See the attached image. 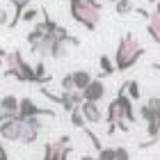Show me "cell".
I'll use <instances>...</instances> for the list:
<instances>
[{"mask_svg":"<svg viewBox=\"0 0 160 160\" xmlns=\"http://www.w3.org/2000/svg\"><path fill=\"white\" fill-rule=\"evenodd\" d=\"M147 32H149V37L160 46V2H156V9L151 12V16H149Z\"/></svg>","mask_w":160,"mask_h":160,"instance_id":"cell-13","label":"cell"},{"mask_svg":"<svg viewBox=\"0 0 160 160\" xmlns=\"http://www.w3.org/2000/svg\"><path fill=\"white\" fill-rule=\"evenodd\" d=\"M126 94L133 101H137L142 96V92H140V85H137V80H126Z\"/></svg>","mask_w":160,"mask_h":160,"instance_id":"cell-19","label":"cell"},{"mask_svg":"<svg viewBox=\"0 0 160 160\" xmlns=\"http://www.w3.org/2000/svg\"><path fill=\"white\" fill-rule=\"evenodd\" d=\"M12 7H14V18L9 21V28H16L21 23V18H23V12L30 7V0H9Z\"/></svg>","mask_w":160,"mask_h":160,"instance_id":"cell-14","label":"cell"},{"mask_svg":"<svg viewBox=\"0 0 160 160\" xmlns=\"http://www.w3.org/2000/svg\"><path fill=\"white\" fill-rule=\"evenodd\" d=\"M114 12H117L119 16H126V14L135 12V7H133V0H119V2L114 5Z\"/></svg>","mask_w":160,"mask_h":160,"instance_id":"cell-18","label":"cell"},{"mask_svg":"<svg viewBox=\"0 0 160 160\" xmlns=\"http://www.w3.org/2000/svg\"><path fill=\"white\" fill-rule=\"evenodd\" d=\"M60 87H62V92H76V82H73V73H67L62 78V82H60Z\"/></svg>","mask_w":160,"mask_h":160,"instance_id":"cell-22","label":"cell"},{"mask_svg":"<svg viewBox=\"0 0 160 160\" xmlns=\"http://www.w3.org/2000/svg\"><path fill=\"white\" fill-rule=\"evenodd\" d=\"M153 69H156V71H160V62H156V64H153Z\"/></svg>","mask_w":160,"mask_h":160,"instance_id":"cell-26","label":"cell"},{"mask_svg":"<svg viewBox=\"0 0 160 160\" xmlns=\"http://www.w3.org/2000/svg\"><path fill=\"white\" fill-rule=\"evenodd\" d=\"M87 119L82 117V112H80V108H76L73 112H71V123H73L76 128H80V130H85L87 128V123H85Z\"/></svg>","mask_w":160,"mask_h":160,"instance_id":"cell-20","label":"cell"},{"mask_svg":"<svg viewBox=\"0 0 160 160\" xmlns=\"http://www.w3.org/2000/svg\"><path fill=\"white\" fill-rule=\"evenodd\" d=\"M80 160H98V158H94V156H82Z\"/></svg>","mask_w":160,"mask_h":160,"instance_id":"cell-25","label":"cell"},{"mask_svg":"<svg viewBox=\"0 0 160 160\" xmlns=\"http://www.w3.org/2000/svg\"><path fill=\"white\" fill-rule=\"evenodd\" d=\"M103 2H114V5H117V2H119V0H103Z\"/></svg>","mask_w":160,"mask_h":160,"instance_id":"cell-27","label":"cell"},{"mask_svg":"<svg viewBox=\"0 0 160 160\" xmlns=\"http://www.w3.org/2000/svg\"><path fill=\"white\" fill-rule=\"evenodd\" d=\"M37 16H39V12L34 9V7H28V9L23 12V18H21V21H25V23H34Z\"/></svg>","mask_w":160,"mask_h":160,"instance_id":"cell-23","label":"cell"},{"mask_svg":"<svg viewBox=\"0 0 160 160\" xmlns=\"http://www.w3.org/2000/svg\"><path fill=\"white\" fill-rule=\"evenodd\" d=\"M98 67H101V73H103V76H112L114 71H117V64H114L108 55H101L98 57Z\"/></svg>","mask_w":160,"mask_h":160,"instance_id":"cell-16","label":"cell"},{"mask_svg":"<svg viewBox=\"0 0 160 160\" xmlns=\"http://www.w3.org/2000/svg\"><path fill=\"white\" fill-rule=\"evenodd\" d=\"M21 126H23V119L21 117H0L2 140L5 142H21Z\"/></svg>","mask_w":160,"mask_h":160,"instance_id":"cell-6","label":"cell"},{"mask_svg":"<svg viewBox=\"0 0 160 160\" xmlns=\"http://www.w3.org/2000/svg\"><path fill=\"white\" fill-rule=\"evenodd\" d=\"M21 110V98H16L14 94H5L2 103H0V117H18Z\"/></svg>","mask_w":160,"mask_h":160,"instance_id":"cell-10","label":"cell"},{"mask_svg":"<svg viewBox=\"0 0 160 160\" xmlns=\"http://www.w3.org/2000/svg\"><path fill=\"white\" fill-rule=\"evenodd\" d=\"M41 94L46 96L48 101H53V103H60L62 105V110L64 112H73L76 108H80V103L85 101V96H82V92H62V94H53L50 89H46V87H41Z\"/></svg>","mask_w":160,"mask_h":160,"instance_id":"cell-4","label":"cell"},{"mask_svg":"<svg viewBox=\"0 0 160 160\" xmlns=\"http://www.w3.org/2000/svg\"><path fill=\"white\" fill-rule=\"evenodd\" d=\"M105 85H103V80H98V78H94L89 85H87V89L82 92V96L85 101H92V103H98V101H103L105 98Z\"/></svg>","mask_w":160,"mask_h":160,"instance_id":"cell-9","label":"cell"},{"mask_svg":"<svg viewBox=\"0 0 160 160\" xmlns=\"http://www.w3.org/2000/svg\"><path fill=\"white\" fill-rule=\"evenodd\" d=\"M144 55V46L133 32H126L117 43V53H114V64H117V71H128L133 69L137 60Z\"/></svg>","mask_w":160,"mask_h":160,"instance_id":"cell-1","label":"cell"},{"mask_svg":"<svg viewBox=\"0 0 160 160\" xmlns=\"http://www.w3.org/2000/svg\"><path fill=\"white\" fill-rule=\"evenodd\" d=\"M21 119H32V117H55L53 108H39L30 96L21 98V110H18Z\"/></svg>","mask_w":160,"mask_h":160,"instance_id":"cell-8","label":"cell"},{"mask_svg":"<svg viewBox=\"0 0 160 160\" xmlns=\"http://www.w3.org/2000/svg\"><path fill=\"white\" fill-rule=\"evenodd\" d=\"M80 112L87 119V123H101V119H103V112H101L98 103H92V101H82L80 103Z\"/></svg>","mask_w":160,"mask_h":160,"instance_id":"cell-11","label":"cell"},{"mask_svg":"<svg viewBox=\"0 0 160 160\" xmlns=\"http://www.w3.org/2000/svg\"><path fill=\"white\" fill-rule=\"evenodd\" d=\"M98 160H117V149H112V147H103L98 151Z\"/></svg>","mask_w":160,"mask_h":160,"instance_id":"cell-21","label":"cell"},{"mask_svg":"<svg viewBox=\"0 0 160 160\" xmlns=\"http://www.w3.org/2000/svg\"><path fill=\"white\" fill-rule=\"evenodd\" d=\"M2 57H5V78H14L18 80V82H34L37 85V73H34V67L30 62L23 57L21 50H9V53H5L2 50Z\"/></svg>","mask_w":160,"mask_h":160,"instance_id":"cell-3","label":"cell"},{"mask_svg":"<svg viewBox=\"0 0 160 160\" xmlns=\"http://www.w3.org/2000/svg\"><path fill=\"white\" fill-rule=\"evenodd\" d=\"M43 128L41 117H32V119H23V126H21V144L30 147L39 140V133Z\"/></svg>","mask_w":160,"mask_h":160,"instance_id":"cell-7","label":"cell"},{"mask_svg":"<svg viewBox=\"0 0 160 160\" xmlns=\"http://www.w3.org/2000/svg\"><path fill=\"white\" fill-rule=\"evenodd\" d=\"M92 73L87 69H78V71H73V82H76V89L78 92H85L87 89V85L92 82Z\"/></svg>","mask_w":160,"mask_h":160,"instance_id":"cell-15","label":"cell"},{"mask_svg":"<svg viewBox=\"0 0 160 160\" xmlns=\"http://www.w3.org/2000/svg\"><path fill=\"white\" fill-rule=\"evenodd\" d=\"M69 12H71V18L89 32H94L101 23V2L98 0H69Z\"/></svg>","mask_w":160,"mask_h":160,"instance_id":"cell-2","label":"cell"},{"mask_svg":"<svg viewBox=\"0 0 160 160\" xmlns=\"http://www.w3.org/2000/svg\"><path fill=\"white\" fill-rule=\"evenodd\" d=\"M46 37H48V30H46V25H43V21H41V23H37L30 32H28V43H30V50H32V53L41 46V41L46 39Z\"/></svg>","mask_w":160,"mask_h":160,"instance_id":"cell-12","label":"cell"},{"mask_svg":"<svg viewBox=\"0 0 160 160\" xmlns=\"http://www.w3.org/2000/svg\"><path fill=\"white\" fill-rule=\"evenodd\" d=\"M34 73H37V85H46V82H50V73L46 71V64H43V60L34 64Z\"/></svg>","mask_w":160,"mask_h":160,"instance_id":"cell-17","label":"cell"},{"mask_svg":"<svg viewBox=\"0 0 160 160\" xmlns=\"http://www.w3.org/2000/svg\"><path fill=\"white\" fill-rule=\"evenodd\" d=\"M69 153H71V137L62 135L53 142L43 144V158L41 160H69Z\"/></svg>","mask_w":160,"mask_h":160,"instance_id":"cell-5","label":"cell"},{"mask_svg":"<svg viewBox=\"0 0 160 160\" xmlns=\"http://www.w3.org/2000/svg\"><path fill=\"white\" fill-rule=\"evenodd\" d=\"M117 149V160H130V151L123 147H114Z\"/></svg>","mask_w":160,"mask_h":160,"instance_id":"cell-24","label":"cell"}]
</instances>
